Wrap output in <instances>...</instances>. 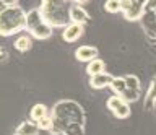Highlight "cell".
Returning a JSON list of instances; mask_svg holds the SVG:
<instances>
[{"label": "cell", "mask_w": 156, "mask_h": 135, "mask_svg": "<svg viewBox=\"0 0 156 135\" xmlns=\"http://www.w3.org/2000/svg\"><path fill=\"white\" fill-rule=\"evenodd\" d=\"M51 115H52V133H63L67 124L70 122H78V124H83L85 125V111L76 101L73 99H62L58 103L54 104V108L51 111Z\"/></svg>", "instance_id": "cell-1"}, {"label": "cell", "mask_w": 156, "mask_h": 135, "mask_svg": "<svg viewBox=\"0 0 156 135\" xmlns=\"http://www.w3.org/2000/svg\"><path fill=\"white\" fill-rule=\"evenodd\" d=\"M70 0H41L42 16L52 28H65L70 23Z\"/></svg>", "instance_id": "cell-2"}, {"label": "cell", "mask_w": 156, "mask_h": 135, "mask_svg": "<svg viewBox=\"0 0 156 135\" xmlns=\"http://www.w3.org/2000/svg\"><path fill=\"white\" fill-rule=\"evenodd\" d=\"M26 30V12L20 5L7 7L0 12V36H13L20 34Z\"/></svg>", "instance_id": "cell-3"}, {"label": "cell", "mask_w": 156, "mask_h": 135, "mask_svg": "<svg viewBox=\"0 0 156 135\" xmlns=\"http://www.w3.org/2000/svg\"><path fill=\"white\" fill-rule=\"evenodd\" d=\"M26 31L31 37L39 41H47L54 34V28L46 21L39 8H31L26 12Z\"/></svg>", "instance_id": "cell-4"}, {"label": "cell", "mask_w": 156, "mask_h": 135, "mask_svg": "<svg viewBox=\"0 0 156 135\" xmlns=\"http://www.w3.org/2000/svg\"><path fill=\"white\" fill-rule=\"evenodd\" d=\"M146 12V0H122V15L129 21H140Z\"/></svg>", "instance_id": "cell-5"}, {"label": "cell", "mask_w": 156, "mask_h": 135, "mask_svg": "<svg viewBox=\"0 0 156 135\" xmlns=\"http://www.w3.org/2000/svg\"><path fill=\"white\" fill-rule=\"evenodd\" d=\"M107 109L114 114V117L117 119H127L130 117V104L119 94H112L109 99L106 101Z\"/></svg>", "instance_id": "cell-6"}, {"label": "cell", "mask_w": 156, "mask_h": 135, "mask_svg": "<svg viewBox=\"0 0 156 135\" xmlns=\"http://www.w3.org/2000/svg\"><path fill=\"white\" fill-rule=\"evenodd\" d=\"M85 25H78V23H68L65 28H62V39L65 42H75L83 36Z\"/></svg>", "instance_id": "cell-7"}, {"label": "cell", "mask_w": 156, "mask_h": 135, "mask_svg": "<svg viewBox=\"0 0 156 135\" xmlns=\"http://www.w3.org/2000/svg\"><path fill=\"white\" fill-rule=\"evenodd\" d=\"M140 21L146 34L151 39H156V10H146Z\"/></svg>", "instance_id": "cell-8"}, {"label": "cell", "mask_w": 156, "mask_h": 135, "mask_svg": "<svg viewBox=\"0 0 156 135\" xmlns=\"http://www.w3.org/2000/svg\"><path fill=\"white\" fill-rule=\"evenodd\" d=\"M75 57L78 62H91L98 59V49L94 46H80L78 49L75 51Z\"/></svg>", "instance_id": "cell-9"}, {"label": "cell", "mask_w": 156, "mask_h": 135, "mask_svg": "<svg viewBox=\"0 0 156 135\" xmlns=\"http://www.w3.org/2000/svg\"><path fill=\"white\" fill-rule=\"evenodd\" d=\"M70 21L78 23V25H86V23L90 21V15H88V12L83 8V5L73 3L70 7Z\"/></svg>", "instance_id": "cell-10"}, {"label": "cell", "mask_w": 156, "mask_h": 135, "mask_svg": "<svg viewBox=\"0 0 156 135\" xmlns=\"http://www.w3.org/2000/svg\"><path fill=\"white\" fill-rule=\"evenodd\" d=\"M114 76L106 73V72H102V73H98V75H93L90 76V86L94 90H102V88H107V86H111V81Z\"/></svg>", "instance_id": "cell-11"}, {"label": "cell", "mask_w": 156, "mask_h": 135, "mask_svg": "<svg viewBox=\"0 0 156 135\" xmlns=\"http://www.w3.org/2000/svg\"><path fill=\"white\" fill-rule=\"evenodd\" d=\"M37 133H39V125L34 120H23L15 129L13 135H37Z\"/></svg>", "instance_id": "cell-12"}, {"label": "cell", "mask_w": 156, "mask_h": 135, "mask_svg": "<svg viewBox=\"0 0 156 135\" xmlns=\"http://www.w3.org/2000/svg\"><path fill=\"white\" fill-rule=\"evenodd\" d=\"M49 114H51V111H49L47 106L42 104V103H37L31 108V111H29V119L34 120V122H39V120L44 119Z\"/></svg>", "instance_id": "cell-13"}, {"label": "cell", "mask_w": 156, "mask_h": 135, "mask_svg": "<svg viewBox=\"0 0 156 135\" xmlns=\"http://www.w3.org/2000/svg\"><path fill=\"white\" fill-rule=\"evenodd\" d=\"M33 47V37L29 34H20L15 39V49L20 52H26Z\"/></svg>", "instance_id": "cell-14"}, {"label": "cell", "mask_w": 156, "mask_h": 135, "mask_svg": "<svg viewBox=\"0 0 156 135\" xmlns=\"http://www.w3.org/2000/svg\"><path fill=\"white\" fill-rule=\"evenodd\" d=\"M106 69V65H104V60H101V59H94V60H91V62H88V65H86V73L93 76V75H98V73H102Z\"/></svg>", "instance_id": "cell-15"}, {"label": "cell", "mask_w": 156, "mask_h": 135, "mask_svg": "<svg viewBox=\"0 0 156 135\" xmlns=\"http://www.w3.org/2000/svg\"><path fill=\"white\" fill-rule=\"evenodd\" d=\"M109 88L112 90V93L114 94H122L124 91L127 90V81H125V78L124 76H114L112 78V81H111V86Z\"/></svg>", "instance_id": "cell-16"}, {"label": "cell", "mask_w": 156, "mask_h": 135, "mask_svg": "<svg viewBox=\"0 0 156 135\" xmlns=\"http://www.w3.org/2000/svg\"><path fill=\"white\" fill-rule=\"evenodd\" d=\"M63 133H67V135H85V125L78 124V122H70V124H67Z\"/></svg>", "instance_id": "cell-17"}, {"label": "cell", "mask_w": 156, "mask_h": 135, "mask_svg": "<svg viewBox=\"0 0 156 135\" xmlns=\"http://www.w3.org/2000/svg\"><path fill=\"white\" fill-rule=\"evenodd\" d=\"M145 101H146V106H148V108H151V106L156 103V76L151 80V83H150V86H148V91H146Z\"/></svg>", "instance_id": "cell-18"}, {"label": "cell", "mask_w": 156, "mask_h": 135, "mask_svg": "<svg viewBox=\"0 0 156 135\" xmlns=\"http://www.w3.org/2000/svg\"><path fill=\"white\" fill-rule=\"evenodd\" d=\"M104 10L107 13H120L122 12V0H106L104 2Z\"/></svg>", "instance_id": "cell-19"}, {"label": "cell", "mask_w": 156, "mask_h": 135, "mask_svg": "<svg viewBox=\"0 0 156 135\" xmlns=\"http://www.w3.org/2000/svg\"><path fill=\"white\" fill-rule=\"evenodd\" d=\"M140 94H141V91H136V90H130V88H127L124 93H122L120 96L124 98L127 103H135V101H138L140 99Z\"/></svg>", "instance_id": "cell-20"}, {"label": "cell", "mask_w": 156, "mask_h": 135, "mask_svg": "<svg viewBox=\"0 0 156 135\" xmlns=\"http://www.w3.org/2000/svg\"><path fill=\"white\" fill-rule=\"evenodd\" d=\"M124 78H125V81H127V88L141 91V83H140V78H138L136 75H125Z\"/></svg>", "instance_id": "cell-21"}, {"label": "cell", "mask_w": 156, "mask_h": 135, "mask_svg": "<svg viewBox=\"0 0 156 135\" xmlns=\"http://www.w3.org/2000/svg\"><path fill=\"white\" fill-rule=\"evenodd\" d=\"M39 125V130H46V132H51L52 130V124H54V120H52V115L49 114L46 115L44 119H41L39 122H36Z\"/></svg>", "instance_id": "cell-22"}, {"label": "cell", "mask_w": 156, "mask_h": 135, "mask_svg": "<svg viewBox=\"0 0 156 135\" xmlns=\"http://www.w3.org/2000/svg\"><path fill=\"white\" fill-rule=\"evenodd\" d=\"M7 59H8V51L5 49V47L0 46V64H3Z\"/></svg>", "instance_id": "cell-23"}, {"label": "cell", "mask_w": 156, "mask_h": 135, "mask_svg": "<svg viewBox=\"0 0 156 135\" xmlns=\"http://www.w3.org/2000/svg\"><path fill=\"white\" fill-rule=\"evenodd\" d=\"M146 10H156V0H146Z\"/></svg>", "instance_id": "cell-24"}, {"label": "cell", "mask_w": 156, "mask_h": 135, "mask_svg": "<svg viewBox=\"0 0 156 135\" xmlns=\"http://www.w3.org/2000/svg\"><path fill=\"white\" fill-rule=\"evenodd\" d=\"M2 2H3L7 7H15V5H18V0H2Z\"/></svg>", "instance_id": "cell-25"}, {"label": "cell", "mask_w": 156, "mask_h": 135, "mask_svg": "<svg viewBox=\"0 0 156 135\" xmlns=\"http://www.w3.org/2000/svg\"><path fill=\"white\" fill-rule=\"evenodd\" d=\"M70 2H73V3H76V5H83V3H86L88 0H70Z\"/></svg>", "instance_id": "cell-26"}, {"label": "cell", "mask_w": 156, "mask_h": 135, "mask_svg": "<svg viewBox=\"0 0 156 135\" xmlns=\"http://www.w3.org/2000/svg\"><path fill=\"white\" fill-rule=\"evenodd\" d=\"M5 8H7V5H5V3L2 2V0H0V12H3Z\"/></svg>", "instance_id": "cell-27"}, {"label": "cell", "mask_w": 156, "mask_h": 135, "mask_svg": "<svg viewBox=\"0 0 156 135\" xmlns=\"http://www.w3.org/2000/svg\"><path fill=\"white\" fill-rule=\"evenodd\" d=\"M52 135H67V133H52Z\"/></svg>", "instance_id": "cell-28"}]
</instances>
